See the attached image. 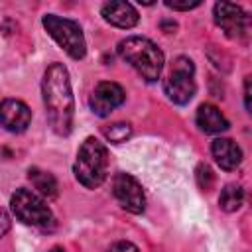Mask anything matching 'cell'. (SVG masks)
<instances>
[{
  "label": "cell",
  "mask_w": 252,
  "mask_h": 252,
  "mask_svg": "<svg viewBox=\"0 0 252 252\" xmlns=\"http://www.w3.org/2000/svg\"><path fill=\"white\" fill-rule=\"evenodd\" d=\"M41 96L51 130L59 136H69L75 116V98L69 71L63 63H51L45 69L41 79Z\"/></svg>",
  "instance_id": "cell-1"
},
{
  "label": "cell",
  "mask_w": 252,
  "mask_h": 252,
  "mask_svg": "<svg viewBox=\"0 0 252 252\" xmlns=\"http://www.w3.org/2000/svg\"><path fill=\"white\" fill-rule=\"evenodd\" d=\"M118 55L146 81L156 83L163 71V53L161 49L148 37L128 35L118 41Z\"/></svg>",
  "instance_id": "cell-2"
},
{
  "label": "cell",
  "mask_w": 252,
  "mask_h": 252,
  "mask_svg": "<svg viewBox=\"0 0 252 252\" xmlns=\"http://www.w3.org/2000/svg\"><path fill=\"white\" fill-rule=\"evenodd\" d=\"M73 173L77 181L87 189H96L104 183L108 173V150L94 136L85 138L77 152V159L73 163Z\"/></svg>",
  "instance_id": "cell-3"
},
{
  "label": "cell",
  "mask_w": 252,
  "mask_h": 252,
  "mask_svg": "<svg viewBox=\"0 0 252 252\" xmlns=\"http://www.w3.org/2000/svg\"><path fill=\"white\" fill-rule=\"evenodd\" d=\"M10 209L16 215V219L28 226L45 230L55 224V219L51 209L47 207V201L30 189H24V187L16 189L14 195L10 197Z\"/></svg>",
  "instance_id": "cell-4"
},
{
  "label": "cell",
  "mask_w": 252,
  "mask_h": 252,
  "mask_svg": "<svg viewBox=\"0 0 252 252\" xmlns=\"http://www.w3.org/2000/svg\"><path fill=\"white\" fill-rule=\"evenodd\" d=\"M197 91L195 83V65L189 57L179 55L173 59L165 79H163V93L173 104H187Z\"/></svg>",
  "instance_id": "cell-5"
},
{
  "label": "cell",
  "mask_w": 252,
  "mask_h": 252,
  "mask_svg": "<svg viewBox=\"0 0 252 252\" xmlns=\"http://www.w3.org/2000/svg\"><path fill=\"white\" fill-rule=\"evenodd\" d=\"M43 28L47 30V33L57 41V45L71 57V59H83L87 53V41L83 35V30L79 26V22L69 20V18H61L55 14H45L41 20Z\"/></svg>",
  "instance_id": "cell-6"
},
{
  "label": "cell",
  "mask_w": 252,
  "mask_h": 252,
  "mask_svg": "<svg viewBox=\"0 0 252 252\" xmlns=\"http://www.w3.org/2000/svg\"><path fill=\"white\" fill-rule=\"evenodd\" d=\"M213 18L215 24L224 32L230 39H244L250 30V18L248 14L230 2H217L213 6Z\"/></svg>",
  "instance_id": "cell-7"
},
{
  "label": "cell",
  "mask_w": 252,
  "mask_h": 252,
  "mask_svg": "<svg viewBox=\"0 0 252 252\" xmlns=\"http://www.w3.org/2000/svg\"><path fill=\"white\" fill-rule=\"evenodd\" d=\"M112 195L114 199L118 201V205L128 211V213H134V215H140L144 213L146 209V195H144V189L142 185L138 183V179L130 173H124V171H118L114 177H112Z\"/></svg>",
  "instance_id": "cell-8"
},
{
  "label": "cell",
  "mask_w": 252,
  "mask_h": 252,
  "mask_svg": "<svg viewBox=\"0 0 252 252\" xmlns=\"http://www.w3.org/2000/svg\"><path fill=\"white\" fill-rule=\"evenodd\" d=\"M124 100H126V93L118 83L102 81L94 87V91L89 98V106L96 116H108Z\"/></svg>",
  "instance_id": "cell-9"
},
{
  "label": "cell",
  "mask_w": 252,
  "mask_h": 252,
  "mask_svg": "<svg viewBox=\"0 0 252 252\" xmlns=\"http://www.w3.org/2000/svg\"><path fill=\"white\" fill-rule=\"evenodd\" d=\"M30 122H32V110L26 102L18 98H4L0 102V124L8 132L20 134L28 130Z\"/></svg>",
  "instance_id": "cell-10"
},
{
  "label": "cell",
  "mask_w": 252,
  "mask_h": 252,
  "mask_svg": "<svg viewBox=\"0 0 252 252\" xmlns=\"http://www.w3.org/2000/svg\"><path fill=\"white\" fill-rule=\"evenodd\" d=\"M211 154L217 165L224 171H232L242 163V150L230 138H215L211 144Z\"/></svg>",
  "instance_id": "cell-11"
},
{
  "label": "cell",
  "mask_w": 252,
  "mask_h": 252,
  "mask_svg": "<svg viewBox=\"0 0 252 252\" xmlns=\"http://www.w3.org/2000/svg\"><path fill=\"white\" fill-rule=\"evenodd\" d=\"M100 16L108 24H112L116 28H122V30L134 28L138 24V20H140L136 8L130 2H106L100 8Z\"/></svg>",
  "instance_id": "cell-12"
},
{
  "label": "cell",
  "mask_w": 252,
  "mask_h": 252,
  "mask_svg": "<svg viewBox=\"0 0 252 252\" xmlns=\"http://www.w3.org/2000/svg\"><path fill=\"white\" fill-rule=\"evenodd\" d=\"M195 120H197L199 130L205 134H220V132L228 130V120L224 118V114L215 104H209V102H205L197 108Z\"/></svg>",
  "instance_id": "cell-13"
},
{
  "label": "cell",
  "mask_w": 252,
  "mask_h": 252,
  "mask_svg": "<svg viewBox=\"0 0 252 252\" xmlns=\"http://www.w3.org/2000/svg\"><path fill=\"white\" fill-rule=\"evenodd\" d=\"M28 179L32 181V185H33V189L37 191L39 197H43V199H55L57 197L59 187H57L55 177L49 171H43L39 167H30L28 169Z\"/></svg>",
  "instance_id": "cell-14"
},
{
  "label": "cell",
  "mask_w": 252,
  "mask_h": 252,
  "mask_svg": "<svg viewBox=\"0 0 252 252\" xmlns=\"http://www.w3.org/2000/svg\"><path fill=\"white\" fill-rule=\"evenodd\" d=\"M242 203H244V189L236 183L224 185V189L220 191V197H219V207L224 213H234L242 207Z\"/></svg>",
  "instance_id": "cell-15"
},
{
  "label": "cell",
  "mask_w": 252,
  "mask_h": 252,
  "mask_svg": "<svg viewBox=\"0 0 252 252\" xmlns=\"http://www.w3.org/2000/svg\"><path fill=\"white\" fill-rule=\"evenodd\" d=\"M102 136L110 142V144H122L132 136V126L128 122H112V124H104L102 128Z\"/></svg>",
  "instance_id": "cell-16"
},
{
  "label": "cell",
  "mask_w": 252,
  "mask_h": 252,
  "mask_svg": "<svg viewBox=\"0 0 252 252\" xmlns=\"http://www.w3.org/2000/svg\"><path fill=\"white\" fill-rule=\"evenodd\" d=\"M195 179H197V185L203 189V191H211V187L215 185V173L213 169L207 165V163H199L197 169H195Z\"/></svg>",
  "instance_id": "cell-17"
},
{
  "label": "cell",
  "mask_w": 252,
  "mask_h": 252,
  "mask_svg": "<svg viewBox=\"0 0 252 252\" xmlns=\"http://www.w3.org/2000/svg\"><path fill=\"white\" fill-rule=\"evenodd\" d=\"M165 6H167V8H171V10H193V8L201 6V2H199V0H193V2H189V0H185V2L165 0Z\"/></svg>",
  "instance_id": "cell-18"
},
{
  "label": "cell",
  "mask_w": 252,
  "mask_h": 252,
  "mask_svg": "<svg viewBox=\"0 0 252 252\" xmlns=\"http://www.w3.org/2000/svg\"><path fill=\"white\" fill-rule=\"evenodd\" d=\"M108 252H140V250H138L136 244H132V242H128V240H118V242H114V244L110 246Z\"/></svg>",
  "instance_id": "cell-19"
},
{
  "label": "cell",
  "mask_w": 252,
  "mask_h": 252,
  "mask_svg": "<svg viewBox=\"0 0 252 252\" xmlns=\"http://www.w3.org/2000/svg\"><path fill=\"white\" fill-rule=\"evenodd\" d=\"M10 226H12L10 215H8L4 209H0V236H4V234L10 230Z\"/></svg>",
  "instance_id": "cell-20"
},
{
  "label": "cell",
  "mask_w": 252,
  "mask_h": 252,
  "mask_svg": "<svg viewBox=\"0 0 252 252\" xmlns=\"http://www.w3.org/2000/svg\"><path fill=\"white\" fill-rule=\"evenodd\" d=\"M244 106L250 112L252 104H250V77H244Z\"/></svg>",
  "instance_id": "cell-21"
},
{
  "label": "cell",
  "mask_w": 252,
  "mask_h": 252,
  "mask_svg": "<svg viewBox=\"0 0 252 252\" xmlns=\"http://www.w3.org/2000/svg\"><path fill=\"white\" fill-rule=\"evenodd\" d=\"M49 252H65V250H63V248H61V246H53V248H51V250H49Z\"/></svg>",
  "instance_id": "cell-22"
}]
</instances>
